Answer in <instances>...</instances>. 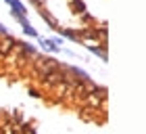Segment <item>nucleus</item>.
<instances>
[{
    "label": "nucleus",
    "mask_w": 146,
    "mask_h": 134,
    "mask_svg": "<svg viewBox=\"0 0 146 134\" xmlns=\"http://www.w3.org/2000/svg\"><path fill=\"white\" fill-rule=\"evenodd\" d=\"M42 46H44V48H48V50H52V52L58 50V46L52 42V40H42Z\"/></svg>",
    "instance_id": "f03ea898"
},
{
    "label": "nucleus",
    "mask_w": 146,
    "mask_h": 134,
    "mask_svg": "<svg viewBox=\"0 0 146 134\" xmlns=\"http://www.w3.org/2000/svg\"><path fill=\"white\" fill-rule=\"evenodd\" d=\"M11 48H15V40H13V38H9V36H4L2 44H0V50H2V52H9Z\"/></svg>",
    "instance_id": "f257e3e1"
},
{
    "label": "nucleus",
    "mask_w": 146,
    "mask_h": 134,
    "mask_svg": "<svg viewBox=\"0 0 146 134\" xmlns=\"http://www.w3.org/2000/svg\"><path fill=\"white\" fill-rule=\"evenodd\" d=\"M61 76H54V73H50V76H46V82H58Z\"/></svg>",
    "instance_id": "7ed1b4c3"
},
{
    "label": "nucleus",
    "mask_w": 146,
    "mask_h": 134,
    "mask_svg": "<svg viewBox=\"0 0 146 134\" xmlns=\"http://www.w3.org/2000/svg\"><path fill=\"white\" fill-rule=\"evenodd\" d=\"M6 2H9V0H6Z\"/></svg>",
    "instance_id": "20e7f679"
}]
</instances>
